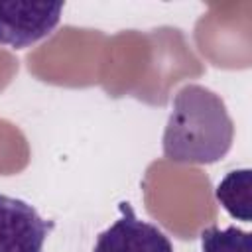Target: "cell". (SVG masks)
Returning <instances> with one entry per match:
<instances>
[{
  "mask_svg": "<svg viewBox=\"0 0 252 252\" xmlns=\"http://www.w3.org/2000/svg\"><path fill=\"white\" fill-rule=\"evenodd\" d=\"M61 2H0V45L30 47L59 24Z\"/></svg>",
  "mask_w": 252,
  "mask_h": 252,
  "instance_id": "cell-2",
  "label": "cell"
},
{
  "mask_svg": "<svg viewBox=\"0 0 252 252\" xmlns=\"http://www.w3.org/2000/svg\"><path fill=\"white\" fill-rule=\"evenodd\" d=\"M201 252H252V234L238 226H209L201 232Z\"/></svg>",
  "mask_w": 252,
  "mask_h": 252,
  "instance_id": "cell-6",
  "label": "cell"
},
{
  "mask_svg": "<svg viewBox=\"0 0 252 252\" xmlns=\"http://www.w3.org/2000/svg\"><path fill=\"white\" fill-rule=\"evenodd\" d=\"M220 205L244 222H250V169H234L215 189Z\"/></svg>",
  "mask_w": 252,
  "mask_h": 252,
  "instance_id": "cell-5",
  "label": "cell"
},
{
  "mask_svg": "<svg viewBox=\"0 0 252 252\" xmlns=\"http://www.w3.org/2000/svg\"><path fill=\"white\" fill-rule=\"evenodd\" d=\"M234 138V124L222 98L203 85L177 91L161 146L175 163H215L222 159Z\"/></svg>",
  "mask_w": 252,
  "mask_h": 252,
  "instance_id": "cell-1",
  "label": "cell"
},
{
  "mask_svg": "<svg viewBox=\"0 0 252 252\" xmlns=\"http://www.w3.org/2000/svg\"><path fill=\"white\" fill-rule=\"evenodd\" d=\"M51 228L30 203L0 193V252H43Z\"/></svg>",
  "mask_w": 252,
  "mask_h": 252,
  "instance_id": "cell-3",
  "label": "cell"
},
{
  "mask_svg": "<svg viewBox=\"0 0 252 252\" xmlns=\"http://www.w3.org/2000/svg\"><path fill=\"white\" fill-rule=\"evenodd\" d=\"M120 217L96 236L93 252H173L171 240L156 224L134 215L130 203L118 205Z\"/></svg>",
  "mask_w": 252,
  "mask_h": 252,
  "instance_id": "cell-4",
  "label": "cell"
}]
</instances>
